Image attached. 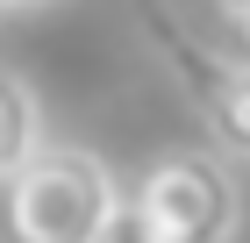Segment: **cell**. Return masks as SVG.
<instances>
[{"label":"cell","mask_w":250,"mask_h":243,"mask_svg":"<svg viewBox=\"0 0 250 243\" xmlns=\"http://www.w3.org/2000/svg\"><path fill=\"white\" fill-rule=\"evenodd\" d=\"M15 7H29V0H0V15H15Z\"/></svg>","instance_id":"cell-6"},{"label":"cell","mask_w":250,"mask_h":243,"mask_svg":"<svg viewBox=\"0 0 250 243\" xmlns=\"http://www.w3.org/2000/svg\"><path fill=\"white\" fill-rule=\"evenodd\" d=\"M115 172L93 150H58L43 143L29 165L7 179V236L15 243H100L115 222Z\"/></svg>","instance_id":"cell-1"},{"label":"cell","mask_w":250,"mask_h":243,"mask_svg":"<svg viewBox=\"0 0 250 243\" xmlns=\"http://www.w3.org/2000/svg\"><path fill=\"white\" fill-rule=\"evenodd\" d=\"M43 150V108L15 72H0V186Z\"/></svg>","instance_id":"cell-4"},{"label":"cell","mask_w":250,"mask_h":243,"mask_svg":"<svg viewBox=\"0 0 250 243\" xmlns=\"http://www.w3.org/2000/svg\"><path fill=\"white\" fill-rule=\"evenodd\" d=\"M129 215L150 243H229L243 222V193L229 165L208 150H172L157 157L129 193Z\"/></svg>","instance_id":"cell-2"},{"label":"cell","mask_w":250,"mask_h":243,"mask_svg":"<svg viewBox=\"0 0 250 243\" xmlns=\"http://www.w3.org/2000/svg\"><path fill=\"white\" fill-rule=\"evenodd\" d=\"M214 7H222V15H236V22L250 29V0H214Z\"/></svg>","instance_id":"cell-5"},{"label":"cell","mask_w":250,"mask_h":243,"mask_svg":"<svg viewBox=\"0 0 250 243\" xmlns=\"http://www.w3.org/2000/svg\"><path fill=\"white\" fill-rule=\"evenodd\" d=\"M193 114L208 122L222 157H250V65H222L208 93H193Z\"/></svg>","instance_id":"cell-3"}]
</instances>
